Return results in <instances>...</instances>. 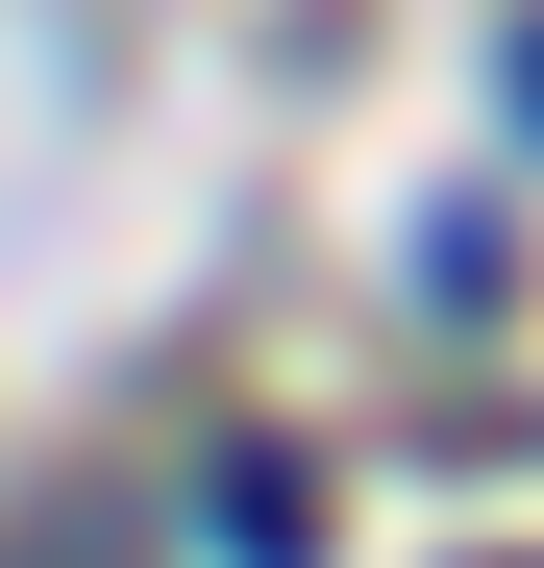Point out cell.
<instances>
[{"label": "cell", "mask_w": 544, "mask_h": 568, "mask_svg": "<svg viewBox=\"0 0 544 568\" xmlns=\"http://www.w3.org/2000/svg\"><path fill=\"white\" fill-rule=\"evenodd\" d=\"M520 124H544V50H520Z\"/></svg>", "instance_id": "7a4b0ae2"}, {"label": "cell", "mask_w": 544, "mask_h": 568, "mask_svg": "<svg viewBox=\"0 0 544 568\" xmlns=\"http://www.w3.org/2000/svg\"><path fill=\"white\" fill-rule=\"evenodd\" d=\"M199 544H223V568H322V469L223 445V469H199Z\"/></svg>", "instance_id": "6da1fadb"}]
</instances>
